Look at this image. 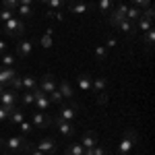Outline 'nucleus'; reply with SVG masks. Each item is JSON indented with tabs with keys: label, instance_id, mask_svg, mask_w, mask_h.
I'll list each match as a JSON object with an SVG mask.
<instances>
[{
	"label": "nucleus",
	"instance_id": "f257e3e1",
	"mask_svg": "<svg viewBox=\"0 0 155 155\" xmlns=\"http://www.w3.org/2000/svg\"><path fill=\"white\" fill-rule=\"evenodd\" d=\"M29 147H31V143L27 141L25 134L11 137V139H0V149H11V151H17V153H27Z\"/></svg>",
	"mask_w": 155,
	"mask_h": 155
},
{
	"label": "nucleus",
	"instance_id": "f03ea898",
	"mask_svg": "<svg viewBox=\"0 0 155 155\" xmlns=\"http://www.w3.org/2000/svg\"><path fill=\"white\" fill-rule=\"evenodd\" d=\"M0 27H2V33H6L8 37H23L25 35V29H27V27H25V21H23V19H19L17 15L11 17L6 23H2Z\"/></svg>",
	"mask_w": 155,
	"mask_h": 155
},
{
	"label": "nucleus",
	"instance_id": "7ed1b4c3",
	"mask_svg": "<svg viewBox=\"0 0 155 155\" xmlns=\"http://www.w3.org/2000/svg\"><path fill=\"white\" fill-rule=\"evenodd\" d=\"M137 141H139L137 130L126 128V130L122 132V141L118 143V155H128L132 151V147H134V143H137Z\"/></svg>",
	"mask_w": 155,
	"mask_h": 155
},
{
	"label": "nucleus",
	"instance_id": "20e7f679",
	"mask_svg": "<svg viewBox=\"0 0 155 155\" xmlns=\"http://www.w3.org/2000/svg\"><path fill=\"white\" fill-rule=\"evenodd\" d=\"M93 8H95V4L89 2V0H72V2H68V12H72V15H85V12H91Z\"/></svg>",
	"mask_w": 155,
	"mask_h": 155
},
{
	"label": "nucleus",
	"instance_id": "39448f33",
	"mask_svg": "<svg viewBox=\"0 0 155 155\" xmlns=\"http://www.w3.org/2000/svg\"><path fill=\"white\" fill-rule=\"evenodd\" d=\"M17 101H19V91H15V89H11V87H6V89L0 93V106L17 107Z\"/></svg>",
	"mask_w": 155,
	"mask_h": 155
},
{
	"label": "nucleus",
	"instance_id": "423d86ee",
	"mask_svg": "<svg viewBox=\"0 0 155 155\" xmlns=\"http://www.w3.org/2000/svg\"><path fill=\"white\" fill-rule=\"evenodd\" d=\"M56 85H58L56 83V77H54L52 72H46V74L41 77V81H37V87H39L46 95H50V93L56 89Z\"/></svg>",
	"mask_w": 155,
	"mask_h": 155
},
{
	"label": "nucleus",
	"instance_id": "0eeeda50",
	"mask_svg": "<svg viewBox=\"0 0 155 155\" xmlns=\"http://www.w3.org/2000/svg\"><path fill=\"white\" fill-rule=\"evenodd\" d=\"M37 151H41V153L46 155H54L56 151H58V145H56V141L52 139V137H46V139H41L37 145H33Z\"/></svg>",
	"mask_w": 155,
	"mask_h": 155
},
{
	"label": "nucleus",
	"instance_id": "6e6552de",
	"mask_svg": "<svg viewBox=\"0 0 155 155\" xmlns=\"http://www.w3.org/2000/svg\"><path fill=\"white\" fill-rule=\"evenodd\" d=\"M31 124H33V128H48L50 124H52V120L46 116V112L33 110V112H31Z\"/></svg>",
	"mask_w": 155,
	"mask_h": 155
},
{
	"label": "nucleus",
	"instance_id": "1a4fd4ad",
	"mask_svg": "<svg viewBox=\"0 0 155 155\" xmlns=\"http://www.w3.org/2000/svg\"><path fill=\"white\" fill-rule=\"evenodd\" d=\"M54 124L58 126V130L62 137H66V139H72L74 134H77V128L72 126V122H66V120H60V118H54Z\"/></svg>",
	"mask_w": 155,
	"mask_h": 155
},
{
	"label": "nucleus",
	"instance_id": "9d476101",
	"mask_svg": "<svg viewBox=\"0 0 155 155\" xmlns=\"http://www.w3.org/2000/svg\"><path fill=\"white\" fill-rule=\"evenodd\" d=\"M31 52H33V41H31V39H21V41L17 44V56H19V58L31 56Z\"/></svg>",
	"mask_w": 155,
	"mask_h": 155
},
{
	"label": "nucleus",
	"instance_id": "9b49d317",
	"mask_svg": "<svg viewBox=\"0 0 155 155\" xmlns=\"http://www.w3.org/2000/svg\"><path fill=\"white\" fill-rule=\"evenodd\" d=\"M56 118H60V120H66V122H72V120L77 118V110L74 107H71V106H58V114H56Z\"/></svg>",
	"mask_w": 155,
	"mask_h": 155
},
{
	"label": "nucleus",
	"instance_id": "f8f14e48",
	"mask_svg": "<svg viewBox=\"0 0 155 155\" xmlns=\"http://www.w3.org/2000/svg\"><path fill=\"white\" fill-rule=\"evenodd\" d=\"M56 89L62 93V97H64V99H74V89H72L71 81L60 79V85H56Z\"/></svg>",
	"mask_w": 155,
	"mask_h": 155
},
{
	"label": "nucleus",
	"instance_id": "ddd939ff",
	"mask_svg": "<svg viewBox=\"0 0 155 155\" xmlns=\"http://www.w3.org/2000/svg\"><path fill=\"white\" fill-rule=\"evenodd\" d=\"M79 143L83 145L85 149H93V147L97 145V134H95L93 130H85V132H83V137H81V141H79Z\"/></svg>",
	"mask_w": 155,
	"mask_h": 155
},
{
	"label": "nucleus",
	"instance_id": "4468645a",
	"mask_svg": "<svg viewBox=\"0 0 155 155\" xmlns=\"http://www.w3.org/2000/svg\"><path fill=\"white\" fill-rule=\"evenodd\" d=\"M116 29H118V31H122L124 35H128V37H134V33H137V27H134V23H130L128 19H122V21L116 25Z\"/></svg>",
	"mask_w": 155,
	"mask_h": 155
},
{
	"label": "nucleus",
	"instance_id": "2eb2a0df",
	"mask_svg": "<svg viewBox=\"0 0 155 155\" xmlns=\"http://www.w3.org/2000/svg\"><path fill=\"white\" fill-rule=\"evenodd\" d=\"M15 74H17V71L12 66H0V85L8 87V83H11V79Z\"/></svg>",
	"mask_w": 155,
	"mask_h": 155
},
{
	"label": "nucleus",
	"instance_id": "dca6fc26",
	"mask_svg": "<svg viewBox=\"0 0 155 155\" xmlns=\"http://www.w3.org/2000/svg\"><path fill=\"white\" fill-rule=\"evenodd\" d=\"M91 81H93V79H91L87 72H83V74L77 77V85H79V89H81L83 93H87V91L91 89Z\"/></svg>",
	"mask_w": 155,
	"mask_h": 155
},
{
	"label": "nucleus",
	"instance_id": "f3484780",
	"mask_svg": "<svg viewBox=\"0 0 155 155\" xmlns=\"http://www.w3.org/2000/svg\"><path fill=\"white\" fill-rule=\"evenodd\" d=\"M107 83H110V81H107L106 77H97V79L91 81V89H93L95 93H104L107 89Z\"/></svg>",
	"mask_w": 155,
	"mask_h": 155
},
{
	"label": "nucleus",
	"instance_id": "a211bd4d",
	"mask_svg": "<svg viewBox=\"0 0 155 155\" xmlns=\"http://www.w3.org/2000/svg\"><path fill=\"white\" fill-rule=\"evenodd\" d=\"M21 81H23V89L25 91H33V89H37V79L33 77V74H25V77H21Z\"/></svg>",
	"mask_w": 155,
	"mask_h": 155
},
{
	"label": "nucleus",
	"instance_id": "6ab92c4d",
	"mask_svg": "<svg viewBox=\"0 0 155 155\" xmlns=\"http://www.w3.org/2000/svg\"><path fill=\"white\" fill-rule=\"evenodd\" d=\"M15 15H19V19H29V17H33V6L19 4V6L15 8Z\"/></svg>",
	"mask_w": 155,
	"mask_h": 155
},
{
	"label": "nucleus",
	"instance_id": "aec40b11",
	"mask_svg": "<svg viewBox=\"0 0 155 155\" xmlns=\"http://www.w3.org/2000/svg\"><path fill=\"white\" fill-rule=\"evenodd\" d=\"M64 155H85V147L81 143H71L68 147H66Z\"/></svg>",
	"mask_w": 155,
	"mask_h": 155
},
{
	"label": "nucleus",
	"instance_id": "412c9836",
	"mask_svg": "<svg viewBox=\"0 0 155 155\" xmlns=\"http://www.w3.org/2000/svg\"><path fill=\"white\" fill-rule=\"evenodd\" d=\"M126 19L130 21V23H137L139 19H141V8L139 6H128V11H126Z\"/></svg>",
	"mask_w": 155,
	"mask_h": 155
},
{
	"label": "nucleus",
	"instance_id": "4be33fe9",
	"mask_svg": "<svg viewBox=\"0 0 155 155\" xmlns=\"http://www.w3.org/2000/svg\"><path fill=\"white\" fill-rule=\"evenodd\" d=\"M8 120H11V124H17V126H19V124L25 120V112H23V110H19V107H15L12 114L8 116Z\"/></svg>",
	"mask_w": 155,
	"mask_h": 155
},
{
	"label": "nucleus",
	"instance_id": "5701e85b",
	"mask_svg": "<svg viewBox=\"0 0 155 155\" xmlns=\"http://www.w3.org/2000/svg\"><path fill=\"white\" fill-rule=\"evenodd\" d=\"M99 12H104V15H107V12L114 8V0H99L97 2V6H95Z\"/></svg>",
	"mask_w": 155,
	"mask_h": 155
},
{
	"label": "nucleus",
	"instance_id": "b1692460",
	"mask_svg": "<svg viewBox=\"0 0 155 155\" xmlns=\"http://www.w3.org/2000/svg\"><path fill=\"white\" fill-rule=\"evenodd\" d=\"M134 27H137V29H141V31H149V29H153V21H149V19H145V17H141V19H139V21H137V23H134Z\"/></svg>",
	"mask_w": 155,
	"mask_h": 155
},
{
	"label": "nucleus",
	"instance_id": "393cba45",
	"mask_svg": "<svg viewBox=\"0 0 155 155\" xmlns=\"http://www.w3.org/2000/svg\"><path fill=\"white\" fill-rule=\"evenodd\" d=\"M19 101L23 104V106H33V101H35V95H33V91H25L19 95Z\"/></svg>",
	"mask_w": 155,
	"mask_h": 155
},
{
	"label": "nucleus",
	"instance_id": "a878e982",
	"mask_svg": "<svg viewBox=\"0 0 155 155\" xmlns=\"http://www.w3.org/2000/svg\"><path fill=\"white\" fill-rule=\"evenodd\" d=\"M15 56L8 54V52H4V54H0V66H12L15 64Z\"/></svg>",
	"mask_w": 155,
	"mask_h": 155
},
{
	"label": "nucleus",
	"instance_id": "bb28decb",
	"mask_svg": "<svg viewBox=\"0 0 155 155\" xmlns=\"http://www.w3.org/2000/svg\"><path fill=\"white\" fill-rule=\"evenodd\" d=\"M48 97H50V101H52V106H62V101H64V97H62V93H60L58 89H54Z\"/></svg>",
	"mask_w": 155,
	"mask_h": 155
},
{
	"label": "nucleus",
	"instance_id": "cd10ccee",
	"mask_svg": "<svg viewBox=\"0 0 155 155\" xmlns=\"http://www.w3.org/2000/svg\"><path fill=\"white\" fill-rule=\"evenodd\" d=\"M8 87L15 89V91H21V89H23V81H21V77H19V74H15V77L11 79V83H8Z\"/></svg>",
	"mask_w": 155,
	"mask_h": 155
},
{
	"label": "nucleus",
	"instance_id": "c85d7f7f",
	"mask_svg": "<svg viewBox=\"0 0 155 155\" xmlns=\"http://www.w3.org/2000/svg\"><path fill=\"white\" fill-rule=\"evenodd\" d=\"M11 17H15V12H12L11 8H4V6L0 8V25H2V23H6V21H8Z\"/></svg>",
	"mask_w": 155,
	"mask_h": 155
},
{
	"label": "nucleus",
	"instance_id": "c756f323",
	"mask_svg": "<svg viewBox=\"0 0 155 155\" xmlns=\"http://www.w3.org/2000/svg\"><path fill=\"white\" fill-rule=\"evenodd\" d=\"M153 37H155V31H153V29L145 31V46H147V50H149V52H151V46H153Z\"/></svg>",
	"mask_w": 155,
	"mask_h": 155
},
{
	"label": "nucleus",
	"instance_id": "7c9ffc66",
	"mask_svg": "<svg viewBox=\"0 0 155 155\" xmlns=\"http://www.w3.org/2000/svg\"><path fill=\"white\" fill-rule=\"evenodd\" d=\"M19 130H21V132H23V134H25V137H27L29 132L33 130V124H31V122H27V120H23V122L19 124Z\"/></svg>",
	"mask_w": 155,
	"mask_h": 155
},
{
	"label": "nucleus",
	"instance_id": "2f4dec72",
	"mask_svg": "<svg viewBox=\"0 0 155 155\" xmlns=\"http://www.w3.org/2000/svg\"><path fill=\"white\" fill-rule=\"evenodd\" d=\"M62 4H64L62 0H50L46 6H48V11H60V8H62Z\"/></svg>",
	"mask_w": 155,
	"mask_h": 155
},
{
	"label": "nucleus",
	"instance_id": "473e14b6",
	"mask_svg": "<svg viewBox=\"0 0 155 155\" xmlns=\"http://www.w3.org/2000/svg\"><path fill=\"white\" fill-rule=\"evenodd\" d=\"M95 56L99 60H106V56H107V48L106 46H95Z\"/></svg>",
	"mask_w": 155,
	"mask_h": 155
},
{
	"label": "nucleus",
	"instance_id": "72a5a7b5",
	"mask_svg": "<svg viewBox=\"0 0 155 155\" xmlns=\"http://www.w3.org/2000/svg\"><path fill=\"white\" fill-rule=\"evenodd\" d=\"M2 6H4V8H11V11L15 12V8L19 6V0H2Z\"/></svg>",
	"mask_w": 155,
	"mask_h": 155
},
{
	"label": "nucleus",
	"instance_id": "f704fd0d",
	"mask_svg": "<svg viewBox=\"0 0 155 155\" xmlns=\"http://www.w3.org/2000/svg\"><path fill=\"white\" fill-rule=\"evenodd\" d=\"M91 155H107V151H106V147H101V145L97 143L93 149H91Z\"/></svg>",
	"mask_w": 155,
	"mask_h": 155
},
{
	"label": "nucleus",
	"instance_id": "c9c22d12",
	"mask_svg": "<svg viewBox=\"0 0 155 155\" xmlns=\"http://www.w3.org/2000/svg\"><path fill=\"white\" fill-rule=\"evenodd\" d=\"M130 2H132V6H139L141 11H143V8H147V6L151 4L149 0H130Z\"/></svg>",
	"mask_w": 155,
	"mask_h": 155
},
{
	"label": "nucleus",
	"instance_id": "e433bc0d",
	"mask_svg": "<svg viewBox=\"0 0 155 155\" xmlns=\"http://www.w3.org/2000/svg\"><path fill=\"white\" fill-rule=\"evenodd\" d=\"M41 46H44V48H52V37H50L48 33L41 37Z\"/></svg>",
	"mask_w": 155,
	"mask_h": 155
},
{
	"label": "nucleus",
	"instance_id": "4c0bfd02",
	"mask_svg": "<svg viewBox=\"0 0 155 155\" xmlns=\"http://www.w3.org/2000/svg\"><path fill=\"white\" fill-rule=\"evenodd\" d=\"M97 104H101V106L107 104V93L106 91H104V93H97Z\"/></svg>",
	"mask_w": 155,
	"mask_h": 155
},
{
	"label": "nucleus",
	"instance_id": "58836bf2",
	"mask_svg": "<svg viewBox=\"0 0 155 155\" xmlns=\"http://www.w3.org/2000/svg\"><path fill=\"white\" fill-rule=\"evenodd\" d=\"M114 8H116V11H118V12H122V15L126 17V11H128V4H124V2H120L118 6H114Z\"/></svg>",
	"mask_w": 155,
	"mask_h": 155
},
{
	"label": "nucleus",
	"instance_id": "ea45409f",
	"mask_svg": "<svg viewBox=\"0 0 155 155\" xmlns=\"http://www.w3.org/2000/svg\"><path fill=\"white\" fill-rule=\"evenodd\" d=\"M104 46H106L107 50H110V48H114V46H116V37H107V39H106V44H104Z\"/></svg>",
	"mask_w": 155,
	"mask_h": 155
},
{
	"label": "nucleus",
	"instance_id": "a19ab883",
	"mask_svg": "<svg viewBox=\"0 0 155 155\" xmlns=\"http://www.w3.org/2000/svg\"><path fill=\"white\" fill-rule=\"evenodd\" d=\"M25 155H46V153H41V151H37L35 147H33V143H31V147H29V151H27Z\"/></svg>",
	"mask_w": 155,
	"mask_h": 155
},
{
	"label": "nucleus",
	"instance_id": "79ce46f5",
	"mask_svg": "<svg viewBox=\"0 0 155 155\" xmlns=\"http://www.w3.org/2000/svg\"><path fill=\"white\" fill-rule=\"evenodd\" d=\"M6 48H8V44H6L4 39H0V54H4V52H6Z\"/></svg>",
	"mask_w": 155,
	"mask_h": 155
},
{
	"label": "nucleus",
	"instance_id": "37998d69",
	"mask_svg": "<svg viewBox=\"0 0 155 155\" xmlns=\"http://www.w3.org/2000/svg\"><path fill=\"white\" fill-rule=\"evenodd\" d=\"M35 0H19V4H25V6H33Z\"/></svg>",
	"mask_w": 155,
	"mask_h": 155
},
{
	"label": "nucleus",
	"instance_id": "c03bdc74",
	"mask_svg": "<svg viewBox=\"0 0 155 155\" xmlns=\"http://www.w3.org/2000/svg\"><path fill=\"white\" fill-rule=\"evenodd\" d=\"M37 2H39V4H48L50 0H37Z\"/></svg>",
	"mask_w": 155,
	"mask_h": 155
},
{
	"label": "nucleus",
	"instance_id": "a18cd8bd",
	"mask_svg": "<svg viewBox=\"0 0 155 155\" xmlns=\"http://www.w3.org/2000/svg\"><path fill=\"white\" fill-rule=\"evenodd\" d=\"M4 89H6V87H4V85H0V93H2V91H4Z\"/></svg>",
	"mask_w": 155,
	"mask_h": 155
},
{
	"label": "nucleus",
	"instance_id": "49530a36",
	"mask_svg": "<svg viewBox=\"0 0 155 155\" xmlns=\"http://www.w3.org/2000/svg\"><path fill=\"white\" fill-rule=\"evenodd\" d=\"M2 151H4V155H12V153H8V151H6V149H2Z\"/></svg>",
	"mask_w": 155,
	"mask_h": 155
},
{
	"label": "nucleus",
	"instance_id": "de8ad7c7",
	"mask_svg": "<svg viewBox=\"0 0 155 155\" xmlns=\"http://www.w3.org/2000/svg\"><path fill=\"white\" fill-rule=\"evenodd\" d=\"M0 35H2V27H0Z\"/></svg>",
	"mask_w": 155,
	"mask_h": 155
},
{
	"label": "nucleus",
	"instance_id": "09e8293b",
	"mask_svg": "<svg viewBox=\"0 0 155 155\" xmlns=\"http://www.w3.org/2000/svg\"><path fill=\"white\" fill-rule=\"evenodd\" d=\"M66 2H72V0H66Z\"/></svg>",
	"mask_w": 155,
	"mask_h": 155
},
{
	"label": "nucleus",
	"instance_id": "8fccbe9b",
	"mask_svg": "<svg viewBox=\"0 0 155 155\" xmlns=\"http://www.w3.org/2000/svg\"><path fill=\"white\" fill-rule=\"evenodd\" d=\"M149 2H153V0H149Z\"/></svg>",
	"mask_w": 155,
	"mask_h": 155
},
{
	"label": "nucleus",
	"instance_id": "3c124183",
	"mask_svg": "<svg viewBox=\"0 0 155 155\" xmlns=\"http://www.w3.org/2000/svg\"><path fill=\"white\" fill-rule=\"evenodd\" d=\"M62 2H66V0H62Z\"/></svg>",
	"mask_w": 155,
	"mask_h": 155
}]
</instances>
